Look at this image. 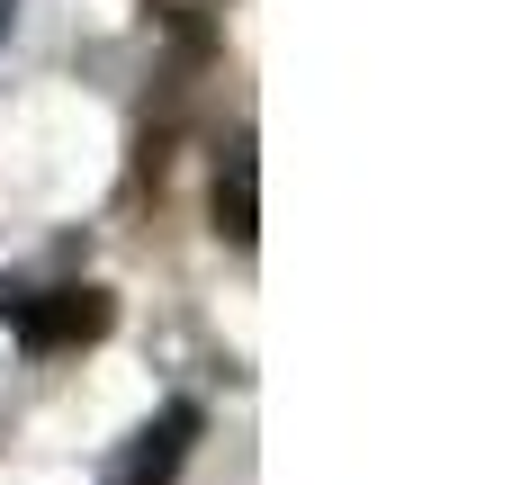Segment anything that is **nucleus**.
<instances>
[{
    "label": "nucleus",
    "instance_id": "obj_1",
    "mask_svg": "<svg viewBox=\"0 0 512 485\" xmlns=\"http://www.w3.org/2000/svg\"><path fill=\"white\" fill-rule=\"evenodd\" d=\"M0 324L27 351H72V342H99L117 324V306H108V288H9L0 279Z\"/></svg>",
    "mask_w": 512,
    "mask_h": 485
},
{
    "label": "nucleus",
    "instance_id": "obj_2",
    "mask_svg": "<svg viewBox=\"0 0 512 485\" xmlns=\"http://www.w3.org/2000/svg\"><path fill=\"white\" fill-rule=\"evenodd\" d=\"M189 441H198V405H162L126 450H117V468L99 485H171L180 468H189Z\"/></svg>",
    "mask_w": 512,
    "mask_h": 485
},
{
    "label": "nucleus",
    "instance_id": "obj_3",
    "mask_svg": "<svg viewBox=\"0 0 512 485\" xmlns=\"http://www.w3.org/2000/svg\"><path fill=\"white\" fill-rule=\"evenodd\" d=\"M216 234L225 243H252L261 234V162H252V144H234L225 171H216Z\"/></svg>",
    "mask_w": 512,
    "mask_h": 485
},
{
    "label": "nucleus",
    "instance_id": "obj_4",
    "mask_svg": "<svg viewBox=\"0 0 512 485\" xmlns=\"http://www.w3.org/2000/svg\"><path fill=\"white\" fill-rule=\"evenodd\" d=\"M9 18H18V0H0V36H9Z\"/></svg>",
    "mask_w": 512,
    "mask_h": 485
}]
</instances>
